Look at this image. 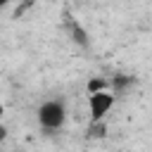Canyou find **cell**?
<instances>
[{
    "label": "cell",
    "instance_id": "obj_2",
    "mask_svg": "<svg viewBox=\"0 0 152 152\" xmlns=\"http://www.w3.org/2000/svg\"><path fill=\"white\" fill-rule=\"evenodd\" d=\"M116 102V95L112 90H102V93H95V95H88V114H90V121L93 124H100L109 109L114 107Z\"/></svg>",
    "mask_w": 152,
    "mask_h": 152
},
{
    "label": "cell",
    "instance_id": "obj_1",
    "mask_svg": "<svg viewBox=\"0 0 152 152\" xmlns=\"http://www.w3.org/2000/svg\"><path fill=\"white\" fill-rule=\"evenodd\" d=\"M38 124L45 131H59L66 124V107L62 100H45L38 107Z\"/></svg>",
    "mask_w": 152,
    "mask_h": 152
},
{
    "label": "cell",
    "instance_id": "obj_5",
    "mask_svg": "<svg viewBox=\"0 0 152 152\" xmlns=\"http://www.w3.org/2000/svg\"><path fill=\"white\" fill-rule=\"evenodd\" d=\"M10 2H12V0H0V5H10Z\"/></svg>",
    "mask_w": 152,
    "mask_h": 152
},
{
    "label": "cell",
    "instance_id": "obj_3",
    "mask_svg": "<svg viewBox=\"0 0 152 152\" xmlns=\"http://www.w3.org/2000/svg\"><path fill=\"white\" fill-rule=\"evenodd\" d=\"M86 90H88V95H95V93L109 90V83H107L104 78H100V76H93V78L86 83Z\"/></svg>",
    "mask_w": 152,
    "mask_h": 152
},
{
    "label": "cell",
    "instance_id": "obj_4",
    "mask_svg": "<svg viewBox=\"0 0 152 152\" xmlns=\"http://www.w3.org/2000/svg\"><path fill=\"white\" fill-rule=\"evenodd\" d=\"M71 36H74V40L78 43V45H88V36H86V31L81 28V24H71Z\"/></svg>",
    "mask_w": 152,
    "mask_h": 152
}]
</instances>
